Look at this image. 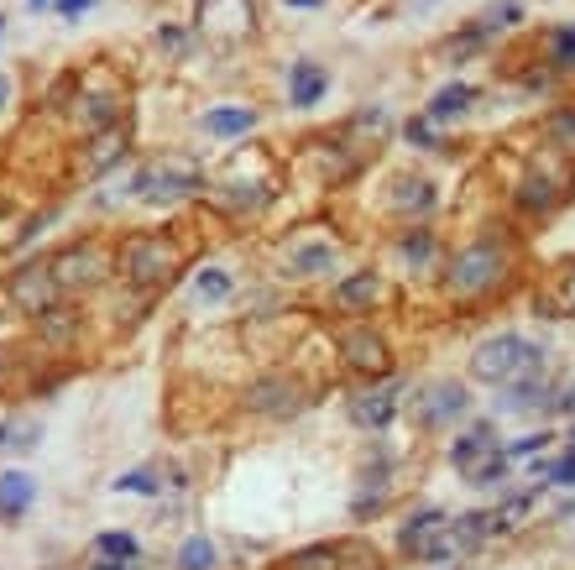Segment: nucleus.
<instances>
[{
    "label": "nucleus",
    "instance_id": "obj_18",
    "mask_svg": "<svg viewBox=\"0 0 575 570\" xmlns=\"http://www.w3.org/2000/svg\"><path fill=\"white\" fill-rule=\"evenodd\" d=\"M502 408H508V414H544V408H555V382H549L544 372L539 377H523V382L508 387Z\"/></svg>",
    "mask_w": 575,
    "mask_h": 570
},
{
    "label": "nucleus",
    "instance_id": "obj_16",
    "mask_svg": "<svg viewBox=\"0 0 575 570\" xmlns=\"http://www.w3.org/2000/svg\"><path fill=\"white\" fill-rule=\"evenodd\" d=\"M534 314H544V319H570L575 314V262L549 272V283L534 293Z\"/></svg>",
    "mask_w": 575,
    "mask_h": 570
},
{
    "label": "nucleus",
    "instance_id": "obj_31",
    "mask_svg": "<svg viewBox=\"0 0 575 570\" xmlns=\"http://www.w3.org/2000/svg\"><path fill=\"white\" fill-rule=\"evenodd\" d=\"M403 136H408V147H419V152H440L445 142H440V126H434L429 116H413L408 126H403Z\"/></svg>",
    "mask_w": 575,
    "mask_h": 570
},
{
    "label": "nucleus",
    "instance_id": "obj_6",
    "mask_svg": "<svg viewBox=\"0 0 575 570\" xmlns=\"http://www.w3.org/2000/svg\"><path fill=\"white\" fill-rule=\"evenodd\" d=\"M204 194V173L199 163H189V157H152V163H142L131 173V199L152 204V210H168V204H183Z\"/></svg>",
    "mask_w": 575,
    "mask_h": 570
},
{
    "label": "nucleus",
    "instance_id": "obj_27",
    "mask_svg": "<svg viewBox=\"0 0 575 570\" xmlns=\"http://www.w3.org/2000/svg\"><path fill=\"white\" fill-rule=\"evenodd\" d=\"M251 126H257V110L251 105H225V110H210V116H204V131L210 136H246Z\"/></svg>",
    "mask_w": 575,
    "mask_h": 570
},
{
    "label": "nucleus",
    "instance_id": "obj_20",
    "mask_svg": "<svg viewBox=\"0 0 575 570\" xmlns=\"http://www.w3.org/2000/svg\"><path fill=\"white\" fill-rule=\"evenodd\" d=\"M492 455H502V450H497V435H492V424H476L471 435H460V440L450 445V461H455L460 476H466L471 466H481V461H492Z\"/></svg>",
    "mask_w": 575,
    "mask_h": 570
},
{
    "label": "nucleus",
    "instance_id": "obj_7",
    "mask_svg": "<svg viewBox=\"0 0 575 570\" xmlns=\"http://www.w3.org/2000/svg\"><path fill=\"white\" fill-rule=\"evenodd\" d=\"M570 189H575V163H570V157L549 152V157H539V163L518 178L513 204H518L523 220H549V215H555L560 204L570 199Z\"/></svg>",
    "mask_w": 575,
    "mask_h": 570
},
{
    "label": "nucleus",
    "instance_id": "obj_4",
    "mask_svg": "<svg viewBox=\"0 0 575 570\" xmlns=\"http://www.w3.org/2000/svg\"><path fill=\"white\" fill-rule=\"evenodd\" d=\"M539 372H544V351L534 346V340L513 335V330L481 340V346L471 351V377L476 382H492V387H513V382L539 377Z\"/></svg>",
    "mask_w": 575,
    "mask_h": 570
},
{
    "label": "nucleus",
    "instance_id": "obj_9",
    "mask_svg": "<svg viewBox=\"0 0 575 570\" xmlns=\"http://www.w3.org/2000/svg\"><path fill=\"white\" fill-rule=\"evenodd\" d=\"M335 346H340V361L356 377H366V382H387V377H393V346H387L382 330H372V319H351V325H340Z\"/></svg>",
    "mask_w": 575,
    "mask_h": 570
},
{
    "label": "nucleus",
    "instance_id": "obj_13",
    "mask_svg": "<svg viewBox=\"0 0 575 570\" xmlns=\"http://www.w3.org/2000/svg\"><path fill=\"white\" fill-rule=\"evenodd\" d=\"M398 408H403L398 382H372L366 393L351 398V424H361V429H372V435H382V429L398 419Z\"/></svg>",
    "mask_w": 575,
    "mask_h": 570
},
{
    "label": "nucleus",
    "instance_id": "obj_32",
    "mask_svg": "<svg viewBox=\"0 0 575 570\" xmlns=\"http://www.w3.org/2000/svg\"><path fill=\"white\" fill-rule=\"evenodd\" d=\"M115 492L157 497V492H163V476H157V471H126V476H115Z\"/></svg>",
    "mask_w": 575,
    "mask_h": 570
},
{
    "label": "nucleus",
    "instance_id": "obj_19",
    "mask_svg": "<svg viewBox=\"0 0 575 570\" xmlns=\"http://www.w3.org/2000/svg\"><path fill=\"white\" fill-rule=\"evenodd\" d=\"M325 89H330V74L319 63H293L288 68V105L309 110V105L325 100Z\"/></svg>",
    "mask_w": 575,
    "mask_h": 570
},
{
    "label": "nucleus",
    "instance_id": "obj_1",
    "mask_svg": "<svg viewBox=\"0 0 575 570\" xmlns=\"http://www.w3.org/2000/svg\"><path fill=\"white\" fill-rule=\"evenodd\" d=\"M523 272V246L518 236L497 231V236H481L471 246H460V252L445 262V299L455 309H476V304H492L502 299Z\"/></svg>",
    "mask_w": 575,
    "mask_h": 570
},
{
    "label": "nucleus",
    "instance_id": "obj_11",
    "mask_svg": "<svg viewBox=\"0 0 575 570\" xmlns=\"http://www.w3.org/2000/svg\"><path fill=\"white\" fill-rule=\"evenodd\" d=\"M471 408V393L460 382H429V387H419L413 393V403H408V414L419 419V429H445V424H455L460 414Z\"/></svg>",
    "mask_w": 575,
    "mask_h": 570
},
{
    "label": "nucleus",
    "instance_id": "obj_42",
    "mask_svg": "<svg viewBox=\"0 0 575 570\" xmlns=\"http://www.w3.org/2000/svg\"><path fill=\"white\" fill-rule=\"evenodd\" d=\"M570 455H575V429H570Z\"/></svg>",
    "mask_w": 575,
    "mask_h": 570
},
{
    "label": "nucleus",
    "instance_id": "obj_21",
    "mask_svg": "<svg viewBox=\"0 0 575 570\" xmlns=\"http://www.w3.org/2000/svg\"><path fill=\"white\" fill-rule=\"evenodd\" d=\"M393 246H398V257H403L413 272H429V267H434V257H440V241H434L429 225H403Z\"/></svg>",
    "mask_w": 575,
    "mask_h": 570
},
{
    "label": "nucleus",
    "instance_id": "obj_25",
    "mask_svg": "<svg viewBox=\"0 0 575 570\" xmlns=\"http://www.w3.org/2000/svg\"><path fill=\"white\" fill-rule=\"evenodd\" d=\"M471 100H476V89H471V84H445L440 95L429 100V110H424V116H429L434 126H445V121H455V116H466V110H471Z\"/></svg>",
    "mask_w": 575,
    "mask_h": 570
},
{
    "label": "nucleus",
    "instance_id": "obj_14",
    "mask_svg": "<svg viewBox=\"0 0 575 570\" xmlns=\"http://www.w3.org/2000/svg\"><path fill=\"white\" fill-rule=\"evenodd\" d=\"M335 262H340V246H335V241H288L283 278L309 283V278H325V272H335Z\"/></svg>",
    "mask_w": 575,
    "mask_h": 570
},
{
    "label": "nucleus",
    "instance_id": "obj_43",
    "mask_svg": "<svg viewBox=\"0 0 575 570\" xmlns=\"http://www.w3.org/2000/svg\"><path fill=\"white\" fill-rule=\"evenodd\" d=\"M0 37H6V16H0Z\"/></svg>",
    "mask_w": 575,
    "mask_h": 570
},
{
    "label": "nucleus",
    "instance_id": "obj_29",
    "mask_svg": "<svg viewBox=\"0 0 575 570\" xmlns=\"http://www.w3.org/2000/svg\"><path fill=\"white\" fill-rule=\"evenodd\" d=\"M230 288H236V283H230V272H225V267H199V272H194V299H199V304H220V299H230Z\"/></svg>",
    "mask_w": 575,
    "mask_h": 570
},
{
    "label": "nucleus",
    "instance_id": "obj_41",
    "mask_svg": "<svg viewBox=\"0 0 575 570\" xmlns=\"http://www.w3.org/2000/svg\"><path fill=\"white\" fill-rule=\"evenodd\" d=\"M288 6H325V0H288Z\"/></svg>",
    "mask_w": 575,
    "mask_h": 570
},
{
    "label": "nucleus",
    "instance_id": "obj_38",
    "mask_svg": "<svg viewBox=\"0 0 575 570\" xmlns=\"http://www.w3.org/2000/svg\"><path fill=\"white\" fill-rule=\"evenodd\" d=\"M555 408H560V414H575V377L565 387H555Z\"/></svg>",
    "mask_w": 575,
    "mask_h": 570
},
{
    "label": "nucleus",
    "instance_id": "obj_10",
    "mask_svg": "<svg viewBox=\"0 0 575 570\" xmlns=\"http://www.w3.org/2000/svg\"><path fill=\"white\" fill-rule=\"evenodd\" d=\"M126 157H131V121L126 126H110L100 136H84V147H74V184H79V178L115 173Z\"/></svg>",
    "mask_w": 575,
    "mask_h": 570
},
{
    "label": "nucleus",
    "instance_id": "obj_40",
    "mask_svg": "<svg viewBox=\"0 0 575 570\" xmlns=\"http://www.w3.org/2000/svg\"><path fill=\"white\" fill-rule=\"evenodd\" d=\"M6 105H11V84H6V79H0V110H6Z\"/></svg>",
    "mask_w": 575,
    "mask_h": 570
},
{
    "label": "nucleus",
    "instance_id": "obj_28",
    "mask_svg": "<svg viewBox=\"0 0 575 570\" xmlns=\"http://www.w3.org/2000/svg\"><path fill=\"white\" fill-rule=\"evenodd\" d=\"M178 570H220V550H215V539H204V534H189L178 544Z\"/></svg>",
    "mask_w": 575,
    "mask_h": 570
},
{
    "label": "nucleus",
    "instance_id": "obj_17",
    "mask_svg": "<svg viewBox=\"0 0 575 570\" xmlns=\"http://www.w3.org/2000/svg\"><path fill=\"white\" fill-rule=\"evenodd\" d=\"M434 199H440V194H434L429 178H398L393 194H387V210L408 225V220H424V215L434 210Z\"/></svg>",
    "mask_w": 575,
    "mask_h": 570
},
{
    "label": "nucleus",
    "instance_id": "obj_35",
    "mask_svg": "<svg viewBox=\"0 0 575 570\" xmlns=\"http://www.w3.org/2000/svg\"><path fill=\"white\" fill-rule=\"evenodd\" d=\"M345 570H387V565H382V555H377V544L361 539V550L351 555V565H345Z\"/></svg>",
    "mask_w": 575,
    "mask_h": 570
},
{
    "label": "nucleus",
    "instance_id": "obj_39",
    "mask_svg": "<svg viewBox=\"0 0 575 570\" xmlns=\"http://www.w3.org/2000/svg\"><path fill=\"white\" fill-rule=\"evenodd\" d=\"M95 0H58V16H84Z\"/></svg>",
    "mask_w": 575,
    "mask_h": 570
},
{
    "label": "nucleus",
    "instance_id": "obj_44",
    "mask_svg": "<svg viewBox=\"0 0 575 570\" xmlns=\"http://www.w3.org/2000/svg\"><path fill=\"white\" fill-rule=\"evenodd\" d=\"M37 6H48V0H32V11H37Z\"/></svg>",
    "mask_w": 575,
    "mask_h": 570
},
{
    "label": "nucleus",
    "instance_id": "obj_8",
    "mask_svg": "<svg viewBox=\"0 0 575 570\" xmlns=\"http://www.w3.org/2000/svg\"><path fill=\"white\" fill-rule=\"evenodd\" d=\"M0 304H6L16 319H42L48 309L63 304V288H58L53 267H48V252L11 267L6 278H0Z\"/></svg>",
    "mask_w": 575,
    "mask_h": 570
},
{
    "label": "nucleus",
    "instance_id": "obj_34",
    "mask_svg": "<svg viewBox=\"0 0 575 570\" xmlns=\"http://www.w3.org/2000/svg\"><path fill=\"white\" fill-rule=\"evenodd\" d=\"M518 16H523V11L513 6V0H502V6H492L487 16H481V21H476V32H481V37H487L492 27H513V21H518Z\"/></svg>",
    "mask_w": 575,
    "mask_h": 570
},
{
    "label": "nucleus",
    "instance_id": "obj_15",
    "mask_svg": "<svg viewBox=\"0 0 575 570\" xmlns=\"http://www.w3.org/2000/svg\"><path fill=\"white\" fill-rule=\"evenodd\" d=\"M445 523H450V513H440V508H419V513H408V518H403V529H398V550H403L408 560H424V555H429V544L440 539Z\"/></svg>",
    "mask_w": 575,
    "mask_h": 570
},
{
    "label": "nucleus",
    "instance_id": "obj_26",
    "mask_svg": "<svg viewBox=\"0 0 575 570\" xmlns=\"http://www.w3.org/2000/svg\"><path fill=\"white\" fill-rule=\"evenodd\" d=\"M37 445H42V424H37V419H21V414L0 419V450L27 455V450H37Z\"/></svg>",
    "mask_w": 575,
    "mask_h": 570
},
{
    "label": "nucleus",
    "instance_id": "obj_2",
    "mask_svg": "<svg viewBox=\"0 0 575 570\" xmlns=\"http://www.w3.org/2000/svg\"><path fill=\"white\" fill-rule=\"evenodd\" d=\"M189 272V246L173 231H115V283L157 299Z\"/></svg>",
    "mask_w": 575,
    "mask_h": 570
},
{
    "label": "nucleus",
    "instance_id": "obj_3",
    "mask_svg": "<svg viewBox=\"0 0 575 570\" xmlns=\"http://www.w3.org/2000/svg\"><path fill=\"white\" fill-rule=\"evenodd\" d=\"M48 267L63 288V299H95L100 288L115 283V236L105 231H89V236H74L48 252Z\"/></svg>",
    "mask_w": 575,
    "mask_h": 570
},
{
    "label": "nucleus",
    "instance_id": "obj_23",
    "mask_svg": "<svg viewBox=\"0 0 575 570\" xmlns=\"http://www.w3.org/2000/svg\"><path fill=\"white\" fill-rule=\"evenodd\" d=\"M89 560H100V565H131V560H142V544H136V534L126 529H105L89 539Z\"/></svg>",
    "mask_w": 575,
    "mask_h": 570
},
{
    "label": "nucleus",
    "instance_id": "obj_36",
    "mask_svg": "<svg viewBox=\"0 0 575 570\" xmlns=\"http://www.w3.org/2000/svg\"><path fill=\"white\" fill-rule=\"evenodd\" d=\"M549 482H555V487H575V455H570V450L560 455L555 466H549Z\"/></svg>",
    "mask_w": 575,
    "mask_h": 570
},
{
    "label": "nucleus",
    "instance_id": "obj_12",
    "mask_svg": "<svg viewBox=\"0 0 575 570\" xmlns=\"http://www.w3.org/2000/svg\"><path fill=\"white\" fill-rule=\"evenodd\" d=\"M387 299H393V288H387V278L382 272H351V278H340L335 288H330V304L340 309V314H372V309H382Z\"/></svg>",
    "mask_w": 575,
    "mask_h": 570
},
{
    "label": "nucleus",
    "instance_id": "obj_5",
    "mask_svg": "<svg viewBox=\"0 0 575 570\" xmlns=\"http://www.w3.org/2000/svg\"><path fill=\"white\" fill-rule=\"evenodd\" d=\"M241 414L251 419H293V414H304V408L314 403V382H304L298 372L288 367H272V372H257L246 387H241Z\"/></svg>",
    "mask_w": 575,
    "mask_h": 570
},
{
    "label": "nucleus",
    "instance_id": "obj_45",
    "mask_svg": "<svg viewBox=\"0 0 575 570\" xmlns=\"http://www.w3.org/2000/svg\"><path fill=\"white\" fill-rule=\"evenodd\" d=\"M272 570H283V565H272Z\"/></svg>",
    "mask_w": 575,
    "mask_h": 570
},
{
    "label": "nucleus",
    "instance_id": "obj_22",
    "mask_svg": "<svg viewBox=\"0 0 575 570\" xmlns=\"http://www.w3.org/2000/svg\"><path fill=\"white\" fill-rule=\"evenodd\" d=\"M37 503V482L27 471H0V518H27V508Z\"/></svg>",
    "mask_w": 575,
    "mask_h": 570
},
{
    "label": "nucleus",
    "instance_id": "obj_24",
    "mask_svg": "<svg viewBox=\"0 0 575 570\" xmlns=\"http://www.w3.org/2000/svg\"><path fill=\"white\" fill-rule=\"evenodd\" d=\"M544 147L555 157H570V163H575V105H555L544 116Z\"/></svg>",
    "mask_w": 575,
    "mask_h": 570
},
{
    "label": "nucleus",
    "instance_id": "obj_37",
    "mask_svg": "<svg viewBox=\"0 0 575 570\" xmlns=\"http://www.w3.org/2000/svg\"><path fill=\"white\" fill-rule=\"evenodd\" d=\"M549 440H555V435H549V429H539V435H523V440H513V450H508V455H534V450H544Z\"/></svg>",
    "mask_w": 575,
    "mask_h": 570
},
{
    "label": "nucleus",
    "instance_id": "obj_30",
    "mask_svg": "<svg viewBox=\"0 0 575 570\" xmlns=\"http://www.w3.org/2000/svg\"><path fill=\"white\" fill-rule=\"evenodd\" d=\"M549 68L555 74H575V27L549 32Z\"/></svg>",
    "mask_w": 575,
    "mask_h": 570
},
{
    "label": "nucleus",
    "instance_id": "obj_33",
    "mask_svg": "<svg viewBox=\"0 0 575 570\" xmlns=\"http://www.w3.org/2000/svg\"><path fill=\"white\" fill-rule=\"evenodd\" d=\"M466 482H471V487H497V482H508V455H492V461L471 466Z\"/></svg>",
    "mask_w": 575,
    "mask_h": 570
}]
</instances>
